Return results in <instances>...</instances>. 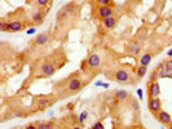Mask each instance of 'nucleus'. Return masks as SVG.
Segmentation results:
<instances>
[{
    "label": "nucleus",
    "instance_id": "obj_9",
    "mask_svg": "<svg viewBox=\"0 0 172 129\" xmlns=\"http://www.w3.org/2000/svg\"><path fill=\"white\" fill-rule=\"evenodd\" d=\"M52 103H53V101L49 97H40V98H38L35 101V107L38 110H44L48 106H51Z\"/></svg>",
    "mask_w": 172,
    "mask_h": 129
},
{
    "label": "nucleus",
    "instance_id": "obj_18",
    "mask_svg": "<svg viewBox=\"0 0 172 129\" xmlns=\"http://www.w3.org/2000/svg\"><path fill=\"white\" fill-rule=\"evenodd\" d=\"M146 71H148V66H142V64H140V66L136 68V75L138 79H142L145 75H146Z\"/></svg>",
    "mask_w": 172,
    "mask_h": 129
},
{
    "label": "nucleus",
    "instance_id": "obj_4",
    "mask_svg": "<svg viewBox=\"0 0 172 129\" xmlns=\"http://www.w3.org/2000/svg\"><path fill=\"white\" fill-rule=\"evenodd\" d=\"M148 107L150 112L153 115L158 114V112L162 110V101L159 99V97H153V98H149V102H148Z\"/></svg>",
    "mask_w": 172,
    "mask_h": 129
},
{
    "label": "nucleus",
    "instance_id": "obj_5",
    "mask_svg": "<svg viewBox=\"0 0 172 129\" xmlns=\"http://www.w3.org/2000/svg\"><path fill=\"white\" fill-rule=\"evenodd\" d=\"M114 14V5H100L97 8V17L104 19Z\"/></svg>",
    "mask_w": 172,
    "mask_h": 129
},
{
    "label": "nucleus",
    "instance_id": "obj_3",
    "mask_svg": "<svg viewBox=\"0 0 172 129\" xmlns=\"http://www.w3.org/2000/svg\"><path fill=\"white\" fill-rule=\"evenodd\" d=\"M82 88H83L82 79L78 78L77 75H74V76H71L67 80V90L69 92L75 93V92H78V90H80Z\"/></svg>",
    "mask_w": 172,
    "mask_h": 129
},
{
    "label": "nucleus",
    "instance_id": "obj_10",
    "mask_svg": "<svg viewBox=\"0 0 172 129\" xmlns=\"http://www.w3.org/2000/svg\"><path fill=\"white\" fill-rule=\"evenodd\" d=\"M87 64L91 68H97L101 64V57L97 53H92V54H89L87 58Z\"/></svg>",
    "mask_w": 172,
    "mask_h": 129
},
{
    "label": "nucleus",
    "instance_id": "obj_21",
    "mask_svg": "<svg viewBox=\"0 0 172 129\" xmlns=\"http://www.w3.org/2000/svg\"><path fill=\"white\" fill-rule=\"evenodd\" d=\"M0 27H2V31H3V32L9 31V21L2 19V22H0Z\"/></svg>",
    "mask_w": 172,
    "mask_h": 129
},
{
    "label": "nucleus",
    "instance_id": "obj_31",
    "mask_svg": "<svg viewBox=\"0 0 172 129\" xmlns=\"http://www.w3.org/2000/svg\"><path fill=\"white\" fill-rule=\"evenodd\" d=\"M133 2H140V0H133Z\"/></svg>",
    "mask_w": 172,
    "mask_h": 129
},
{
    "label": "nucleus",
    "instance_id": "obj_23",
    "mask_svg": "<svg viewBox=\"0 0 172 129\" xmlns=\"http://www.w3.org/2000/svg\"><path fill=\"white\" fill-rule=\"evenodd\" d=\"M49 2H52V0H36V4L38 7H45L49 4Z\"/></svg>",
    "mask_w": 172,
    "mask_h": 129
},
{
    "label": "nucleus",
    "instance_id": "obj_6",
    "mask_svg": "<svg viewBox=\"0 0 172 129\" xmlns=\"http://www.w3.org/2000/svg\"><path fill=\"white\" fill-rule=\"evenodd\" d=\"M160 94V88H159V83L157 80H150L148 83V96L149 98L153 97H159Z\"/></svg>",
    "mask_w": 172,
    "mask_h": 129
},
{
    "label": "nucleus",
    "instance_id": "obj_19",
    "mask_svg": "<svg viewBox=\"0 0 172 129\" xmlns=\"http://www.w3.org/2000/svg\"><path fill=\"white\" fill-rule=\"evenodd\" d=\"M131 107H132V110L136 112V114H138L140 112V105H138V101L137 99H131Z\"/></svg>",
    "mask_w": 172,
    "mask_h": 129
},
{
    "label": "nucleus",
    "instance_id": "obj_15",
    "mask_svg": "<svg viewBox=\"0 0 172 129\" xmlns=\"http://www.w3.org/2000/svg\"><path fill=\"white\" fill-rule=\"evenodd\" d=\"M128 98H130V93H128L127 90H123V89L116 90L115 94H114V99L116 102H123V101H126Z\"/></svg>",
    "mask_w": 172,
    "mask_h": 129
},
{
    "label": "nucleus",
    "instance_id": "obj_8",
    "mask_svg": "<svg viewBox=\"0 0 172 129\" xmlns=\"http://www.w3.org/2000/svg\"><path fill=\"white\" fill-rule=\"evenodd\" d=\"M154 116L157 117V120L160 123V124H163V125H167V127H170V125L172 124V117H171V115L168 114L167 111L160 110V111L158 112V114H155Z\"/></svg>",
    "mask_w": 172,
    "mask_h": 129
},
{
    "label": "nucleus",
    "instance_id": "obj_27",
    "mask_svg": "<svg viewBox=\"0 0 172 129\" xmlns=\"http://www.w3.org/2000/svg\"><path fill=\"white\" fill-rule=\"evenodd\" d=\"M33 32H35V29H31V30H29V31H27V34H33Z\"/></svg>",
    "mask_w": 172,
    "mask_h": 129
},
{
    "label": "nucleus",
    "instance_id": "obj_28",
    "mask_svg": "<svg viewBox=\"0 0 172 129\" xmlns=\"http://www.w3.org/2000/svg\"><path fill=\"white\" fill-rule=\"evenodd\" d=\"M73 107H74V105H71V103L67 105V109H71V110H73Z\"/></svg>",
    "mask_w": 172,
    "mask_h": 129
},
{
    "label": "nucleus",
    "instance_id": "obj_12",
    "mask_svg": "<svg viewBox=\"0 0 172 129\" xmlns=\"http://www.w3.org/2000/svg\"><path fill=\"white\" fill-rule=\"evenodd\" d=\"M116 22H118V18L115 16H109V17L102 19V25L106 30H113L116 26Z\"/></svg>",
    "mask_w": 172,
    "mask_h": 129
},
{
    "label": "nucleus",
    "instance_id": "obj_2",
    "mask_svg": "<svg viewBox=\"0 0 172 129\" xmlns=\"http://www.w3.org/2000/svg\"><path fill=\"white\" fill-rule=\"evenodd\" d=\"M113 79L118 83H122V84H133V79L131 78V75L128 74V71L124 68H118L116 71L113 74Z\"/></svg>",
    "mask_w": 172,
    "mask_h": 129
},
{
    "label": "nucleus",
    "instance_id": "obj_25",
    "mask_svg": "<svg viewBox=\"0 0 172 129\" xmlns=\"http://www.w3.org/2000/svg\"><path fill=\"white\" fill-rule=\"evenodd\" d=\"M87 116H88V112H87V111H83V114L79 116V121H80V123H84V120L87 119Z\"/></svg>",
    "mask_w": 172,
    "mask_h": 129
},
{
    "label": "nucleus",
    "instance_id": "obj_17",
    "mask_svg": "<svg viewBox=\"0 0 172 129\" xmlns=\"http://www.w3.org/2000/svg\"><path fill=\"white\" fill-rule=\"evenodd\" d=\"M152 58H153V54H152V53H145L144 56L140 57L138 62H140V64H142V66H148V64H149L150 62H152Z\"/></svg>",
    "mask_w": 172,
    "mask_h": 129
},
{
    "label": "nucleus",
    "instance_id": "obj_26",
    "mask_svg": "<svg viewBox=\"0 0 172 129\" xmlns=\"http://www.w3.org/2000/svg\"><path fill=\"white\" fill-rule=\"evenodd\" d=\"M93 128H95V129H102V128H104V125L101 124V123H96V124L93 125Z\"/></svg>",
    "mask_w": 172,
    "mask_h": 129
},
{
    "label": "nucleus",
    "instance_id": "obj_20",
    "mask_svg": "<svg viewBox=\"0 0 172 129\" xmlns=\"http://www.w3.org/2000/svg\"><path fill=\"white\" fill-rule=\"evenodd\" d=\"M35 125H36V129H48L53 127L52 123H36Z\"/></svg>",
    "mask_w": 172,
    "mask_h": 129
},
{
    "label": "nucleus",
    "instance_id": "obj_24",
    "mask_svg": "<svg viewBox=\"0 0 172 129\" xmlns=\"http://www.w3.org/2000/svg\"><path fill=\"white\" fill-rule=\"evenodd\" d=\"M164 66H166V68H167L168 71L172 72V58H168V60L164 62Z\"/></svg>",
    "mask_w": 172,
    "mask_h": 129
},
{
    "label": "nucleus",
    "instance_id": "obj_30",
    "mask_svg": "<svg viewBox=\"0 0 172 129\" xmlns=\"http://www.w3.org/2000/svg\"><path fill=\"white\" fill-rule=\"evenodd\" d=\"M168 128H171V129H172V124H171V125H170V127H168Z\"/></svg>",
    "mask_w": 172,
    "mask_h": 129
},
{
    "label": "nucleus",
    "instance_id": "obj_22",
    "mask_svg": "<svg viewBox=\"0 0 172 129\" xmlns=\"http://www.w3.org/2000/svg\"><path fill=\"white\" fill-rule=\"evenodd\" d=\"M96 3L99 5H114L113 0H96Z\"/></svg>",
    "mask_w": 172,
    "mask_h": 129
},
{
    "label": "nucleus",
    "instance_id": "obj_1",
    "mask_svg": "<svg viewBox=\"0 0 172 129\" xmlns=\"http://www.w3.org/2000/svg\"><path fill=\"white\" fill-rule=\"evenodd\" d=\"M75 12H77V5H75V3H69L63 8H61L60 10H58L57 19L61 21V22H63V21H67L69 18L73 17Z\"/></svg>",
    "mask_w": 172,
    "mask_h": 129
},
{
    "label": "nucleus",
    "instance_id": "obj_7",
    "mask_svg": "<svg viewBox=\"0 0 172 129\" xmlns=\"http://www.w3.org/2000/svg\"><path fill=\"white\" fill-rule=\"evenodd\" d=\"M40 72H41V76H52L56 72V64L51 61L44 62L40 67Z\"/></svg>",
    "mask_w": 172,
    "mask_h": 129
},
{
    "label": "nucleus",
    "instance_id": "obj_13",
    "mask_svg": "<svg viewBox=\"0 0 172 129\" xmlns=\"http://www.w3.org/2000/svg\"><path fill=\"white\" fill-rule=\"evenodd\" d=\"M141 49H142V48H141V45H140L137 41H131L130 44H128V47H127L128 53L132 54V56L140 54V53H141Z\"/></svg>",
    "mask_w": 172,
    "mask_h": 129
},
{
    "label": "nucleus",
    "instance_id": "obj_11",
    "mask_svg": "<svg viewBox=\"0 0 172 129\" xmlns=\"http://www.w3.org/2000/svg\"><path fill=\"white\" fill-rule=\"evenodd\" d=\"M49 39H51V35H49V32H41V34H39L36 37H35V40H34V43H35V45H39V47H41V45H45L48 41H49Z\"/></svg>",
    "mask_w": 172,
    "mask_h": 129
},
{
    "label": "nucleus",
    "instance_id": "obj_14",
    "mask_svg": "<svg viewBox=\"0 0 172 129\" xmlns=\"http://www.w3.org/2000/svg\"><path fill=\"white\" fill-rule=\"evenodd\" d=\"M44 16H45V13L43 12L41 9H38L33 13V16H31V21H33L34 25H40L43 21H44Z\"/></svg>",
    "mask_w": 172,
    "mask_h": 129
},
{
    "label": "nucleus",
    "instance_id": "obj_29",
    "mask_svg": "<svg viewBox=\"0 0 172 129\" xmlns=\"http://www.w3.org/2000/svg\"><path fill=\"white\" fill-rule=\"evenodd\" d=\"M168 56H172V49H171V51L168 52Z\"/></svg>",
    "mask_w": 172,
    "mask_h": 129
},
{
    "label": "nucleus",
    "instance_id": "obj_16",
    "mask_svg": "<svg viewBox=\"0 0 172 129\" xmlns=\"http://www.w3.org/2000/svg\"><path fill=\"white\" fill-rule=\"evenodd\" d=\"M22 29H23V23L18 19H13L9 22V31L10 32H17V31H21Z\"/></svg>",
    "mask_w": 172,
    "mask_h": 129
}]
</instances>
